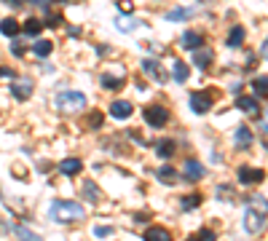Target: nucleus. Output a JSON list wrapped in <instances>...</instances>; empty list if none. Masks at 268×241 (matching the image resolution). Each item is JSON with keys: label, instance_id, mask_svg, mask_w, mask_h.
Wrapping results in <instances>:
<instances>
[{"label": "nucleus", "instance_id": "nucleus-1", "mask_svg": "<svg viewBox=\"0 0 268 241\" xmlns=\"http://www.w3.org/2000/svg\"><path fill=\"white\" fill-rule=\"evenodd\" d=\"M84 214H86L84 207H80V204H75V201H62V198H56V201L51 204V217H54V220H59V223L80 220Z\"/></svg>", "mask_w": 268, "mask_h": 241}, {"label": "nucleus", "instance_id": "nucleus-2", "mask_svg": "<svg viewBox=\"0 0 268 241\" xmlns=\"http://www.w3.org/2000/svg\"><path fill=\"white\" fill-rule=\"evenodd\" d=\"M56 105L62 110H80V107H86V94L84 91H62L56 96Z\"/></svg>", "mask_w": 268, "mask_h": 241}, {"label": "nucleus", "instance_id": "nucleus-3", "mask_svg": "<svg viewBox=\"0 0 268 241\" xmlns=\"http://www.w3.org/2000/svg\"><path fill=\"white\" fill-rule=\"evenodd\" d=\"M145 120H148V126L161 129V126H167V120H169V110L161 105H150V107H145Z\"/></svg>", "mask_w": 268, "mask_h": 241}, {"label": "nucleus", "instance_id": "nucleus-4", "mask_svg": "<svg viewBox=\"0 0 268 241\" xmlns=\"http://www.w3.org/2000/svg\"><path fill=\"white\" fill-rule=\"evenodd\" d=\"M244 228H247V233H260L263 228H265V217H263V212L247 209V214H244Z\"/></svg>", "mask_w": 268, "mask_h": 241}, {"label": "nucleus", "instance_id": "nucleus-5", "mask_svg": "<svg viewBox=\"0 0 268 241\" xmlns=\"http://www.w3.org/2000/svg\"><path fill=\"white\" fill-rule=\"evenodd\" d=\"M209 107H212V99H209L207 91H196V94H191V110H193V113L204 115V113H209Z\"/></svg>", "mask_w": 268, "mask_h": 241}, {"label": "nucleus", "instance_id": "nucleus-6", "mask_svg": "<svg viewBox=\"0 0 268 241\" xmlns=\"http://www.w3.org/2000/svg\"><path fill=\"white\" fill-rule=\"evenodd\" d=\"M263 169H250V166H241L239 169V183L241 185H258V183H263Z\"/></svg>", "mask_w": 268, "mask_h": 241}, {"label": "nucleus", "instance_id": "nucleus-7", "mask_svg": "<svg viewBox=\"0 0 268 241\" xmlns=\"http://www.w3.org/2000/svg\"><path fill=\"white\" fill-rule=\"evenodd\" d=\"M32 91H35V83H32L30 78H25V81H16L14 86H11V94H14L16 99H30V96H32Z\"/></svg>", "mask_w": 268, "mask_h": 241}, {"label": "nucleus", "instance_id": "nucleus-8", "mask_svg": "<svg viewBox=\"0 0 268 241\" xmlns=\"http://www.w3.org/2000/svg\"><path fill=\"white\" fill-rule=\"evenodd\" d=\"M134 113V107H132V102H123V99H115L113 105H110V115L115 118V120H126Z\"/></svg>", "mask_w": 268, "mask_h": 241}, {"label": "nucleus", "instance_id": "nucleus-9", "mask_svg": "<svg viewBox=\"0 0 268 241\" xmlns=\"http://www.w3.org/2000/svg\"><path fill=\"white\" fill-rule=\"evenodd\" d=\"M142 70L148 72V75H153L158 83H164V81H167V72L158 67V62H156V59H145V62H142Z\"/></svg>", "mask_w": 268, "mask_h": 241}, {"label": "nucleus", "instance_id": "nucleus-10", "mask_svg": "<svg viewBox=\"0 0 268 241\" xmlns=\"http://www.w3.org/2000/svg\"><path fill=\"white\" fill-rule=\"evenodd\" d=\"M234 142H236V148L247 150L250 145H252V131H250L247 126H239V129H236V134H234Z\"/></svg>", "mask_w": 268, "mask_h": 241}, {"label": "nucleus", "instance_id": "nucleus-11", "mask_svg": "<svg viewBox=\"0 0 268 241\" xmlns=\"http://www.w3.org/2000/svg\"><path fill=\"white\" fill-rule=\"evenodd\" d=\"M0 32H3V35H8V38H16V35L22 32V24H19L14 16H8V19H3V22H0Z\"/></svg>", "mask_w": 268, "mask_h": 241}, {"label": "nucleus", "instance_id": "nucleus-12", "mask_svg": "<svg viewBox=\"0 0 268 241\" xmlns=\"http://www.w3.org/2000/svg\"><path fill=\"white\" fill-rule=\"evenodd\" d=\"M207 174V169L199 164V161H185V177H188V179H201Z\"/></svg>", "mask_w": 268, "mask_h": 241}, {"label": "nucleus", "instance_id": "nucleus-13", "mask_svg": "<svg viewBox=\"0 0 268 241\" xmlns=\"http://www.w3.org/2000/svg\"><path fill=\"white\" fill-rule=\"evenodd\" d=\"M145 241H172V233L167 231V228H148Z\"/></svg>", "mask_w": 268, "mask_h": 241}, {"label": "nucleus", "instance_id": "nucleus-14", "mask_svg": "<svg viewBox=\"0 0 268 241\" xmlns=\"http://www.w3.org/2000/svg\"><path fill=\"white\" fill-rule=\"evenodd\" d=\"M59 169H62V174H67V177H75L80 169H84V164H80L78 158H65L62 164H59Z\"/></svg>", "mask_w": 268, "mask_h": 241}, {"label": "nucleus", "instance_id": "nucleus-15", "mask_svg": "<svg viewBox=\"0 0 268 241\" xmlns=\"http://www.w3.org/2000/svg\"><path fill=\"white\" fill-rule=\"evenodd\" d=\"M172 70H174V81H177V83H185V81H188V75H191L188 65L180 62V59H177V62H172Z\"/></svg>", "mask_w": 268, "mask_h": 241}, {"label": "nucleus", "instance_id": "nucleus-16", "mask_svg": "<svg viewBox=\"0 0 268 241\" xmlns=\"http://www.w3.org/2000/svg\"><path fill=\"white\" fill-rule=\"evenodd\" d=\"M54 51V43L51 41H35L32 43V54L35 56H49Z\"/></svg>", "mask_w": 268, "mask_h": 241}, {"label": "nucleus", "instance_id": "nucleus-17", "mask_svg": "<svg viewBox=\"0 0 268 241\" xmlns=\"http://www.w3.org/2000/svg\"><path fill=\"white\" fill-rule=\"evenodd\" d=\"M209 62H212V54H209V51H204V48H201V51H193V65L199 70H207Z\"/></svg>", "mask_w": 268, "mask_h": 241}, {"label": "nucleus", "instance_id": "nucleus-18", "mask_svg": "<svg viewBox=\"0 0 268 241\" xmlns=\"http://www.w3.org/2000/svg\"><path fill=\"white\" fill-rule=\"evenodd\" d=\"M115 27L123 30V32H132V30H137V27H139V22H137V19H132V16H118V19H115Z\"/></svg>", "mask_w": 268, "mask_h": 241}, {"label": "nucleus", "instance_id": "nucleus-19", "mask_svg": "<svg viewBox=\"0 0 268 241\" xmlns=\"http://www.w3.org/2000/svg\"><path fill=\"white\" fill-rule=\"evenodd\" d=\"M102 86L110 89V91H118V89L123 86V78H118V75H108V72H105V75H102Z\"/></svg>", "mask_w": 268, "mask_h": 241}, {"label": "nucleus", "instance_id": "nucleus-20", "mask_svg": "<svg viewBox=\"0 0 268 241\" xmlns=\"http://www.w3.org/2000/svg\"><path fill=\"white\" fill-rule=\"evenodd\" d=\"M201 41H204V38H201L199 32H185V35H182V46H185V48H193V51L201 46Z\"/></svg>", "mask_w": 268, "mask_h": 241}, {"label": "nucleus", "instance_id": "nucleus-21", "mask_svg": "<svg viewBox=\"0 0 268 241\" xmlns=\"http://www.w3.org/2000/svg\"><path fill=\"white\" fill-rule=\"evenodd\" d=\"M16 236H19V241H43V236H38L35 231H30V228H25V225H16Z\"/></svg>", "mask_w": 268, "mask_h": 241}, {"label": "nucleus", "instance_id": "nucleus-22", "mask_svg": "<svg viewBox=\"0 0 268 241\" xmlns=\"http://www.w3.org/2000/svg\"><path fill=\"white\" fill-rule=\"evenodd\" d=\"M22 32H27V35H38V32H43V22H40V19H27V22H25V27H22Z\"/></svg>", "mask_w": 268, "mask_h": 241}, {"label": "nucleus", "instance_id": "nucleus-23", "mask_svg": "<svg viewBox=\"0 0 268 241\" xmlns=\"http://www.w3.org/2000/svg\"><path fill=\"white\" fill-rule=\"evenodd\" d=\"M236 105L241 107V110H247V113H258V102H255L252 96H239Z\"/></svg>", "mask_w": 268, "mask_h": 241}, {"label": "nucleus", "instance_id": "nucleus-24", "mask_svg": "<svg viewBox=\"0 0 268 241\" xmlns=\"http://www.w3.org/2000/svg\"><path fill=\"white\" fill-rule=\"evenodd\" d=\"M188 16H191V8H174V11H169V14H167L169 22H185Z\"/></svg>", "mask_w": 268, "mask_h": 241}, {"label": "nucleus", "instance_id": "nucleus-25", "mask_svg": "<svg viewBox=\"0 0 268 241\" xmlns=\"http://www.w3.org/2000/svg\"><path fill=\"white\" fill-rule=\"evenodd\" d=\"M244 43V27H234L228 35V46H241Z\"/></svg>", "mask_w": 268, "mask_h": 241}, {"label": "nucleus", "instance_id": "nucleus-26", "mask_svg": "<svg viewBox=\"0 0 268 241\" xmlns=\"http://www.w3.org/2000/svg\"><path fill=\"white\" fill-rule=\"evenodd\" d=\"M252 89L258 91V96H265V91H268V81H265V75H258L252 81Z\"/></svg>", "mask_w": 268, "mask_h": 241}, {"label": "nucleus", "instance_id": "nucleus-27", "mask_svg": "<svg viewBox=\"0 0 268 241\" xmlns=\"http://www.w3.org/2000/svg\"><path fill=\"white\" fill-rule=\"evenodd\" d=\"M188 241H217V236H215V231H209V228H204V231H199L196 236H191Z\"/></svg>", "mask_w": 268, "mask_h": 241}, {"label": "nucleus", "instance_id": "nucleus-28", "mask_svg": "<svg viewBox=\"0 0 268 241\" xmlns=\"http://www.w3.org/2000/svg\"><path fill=\"white\" fill-rule=\"evenodd\" d=\"M172 153H174V142L172 139H164V142L158 145V155H161V158H169Z\"/></svg>", "mask_w": 268, "mask_h": 241}, {"label": "nucleus", "instance_id": "nucleus-29", "mask_svg": "<svg viewBox=\"0 0 268 241\" xmlns=\"http://www.w3.org/2000/svg\"><path fill=\"white\" fill-rule=\"evenodd\" d=\"M199 204H201V196H185V198H182V209L191 212V209L199 207Z\"/></svg>", "mask_w": 268, "mask_h": 241}, {"label": "nucleus", "instance_id": "nucleus-30", "mask_svg": "<svg viewBox=\"0 0 268 241\" xmlns=\"http://www.w3.org/2000/svg\"><path fill=\"white\" fill-rule=\"evenodd\" d=\"M84 196H86L89 201H97V198H99L97 185H94V183H86V185H84Z\"/></svg>", "mask_w": 268, "mask_h": 241}, {"label": "nucleus", "instance_id": "nucleus-31", "mask_svg": "<svg viewBox=\"0 0 268 241\" xmlns=\"http://www.w3.org/2000/svg\"><path fill=\"white\" fill-rule=\"evenodd\" d=\"M158 177L164 179V183H172V179L177 177V174H174V169H169V166H161V169H158Z\"/></svg>", "mask_w": 268, "mask_h": 241}, {"label": "nucleus", "instance_id": "nucleus-32", "mask_svg": "<svg viewBox=\"0 0 268 241\" xmlns=\"http://www.w3.org/2000/svg\"><path fill=\"white\" fill-rule=\"evenodd\" d=\"M94 236L97 238H108V236H113V228L110 225H97L94 228Z\"/></svg>", "mask_w": 268, "mask_h": 241}, {"label": "nucleus", "instance_id": "nucleus-33", "mask_svg": "<svg viewBox=\"0 0 268 241\" xmlns=\"http://www.w3.org/2000/svg\"><path fill=\"white\" fill-rule=\"evenodd\" d=\"M11 51H14L16 56H22V54H25V43H19V41H14V43H11Z\"/></svg>", "mask_w": 268, "mask_h": 241}, {"label": "nucleus", "instance_id": "nucleus-34", "mask_svg": "<svg viewBox=\"0 0 268 241\" xmlns=\"http://www.w3.org/2000/svg\"><path fill=\"white\" fill-rule=\"evenodd\" d=\"M99 124H102V113H91V126L97 129Z\"/></svg>", "mask_w": 268, "mask_h": 241}, {"label": "nucleus", "instance_id": "nucleus-35", "mask_svg": "<svg viewBox=\"0 0 268 241\" xmlns=\"http://www.w3.org/2000/svg\"><path fill=\"white\" fill-rule=\"evenodd\" d=\"M0 75H8V78H16V72H14V70H8V67H0Z\"/></svg>", "mask_w": 268, "mask_h": 241}, {"label": "nucleus", "instance_id": "nucleus-36", "mask_svg": "<svg viewBox=\"0 0 268 241\" xmlns=\"http://www.w3.org/2000/svg\"><path fill=\"white\" fill-rule=\"evenodd\" d=\"M121 11H132V3H129V0H121Z\"/></svg>", "mask_w": 268, "mask_h": 241}, {"label": "nucleus", "instance_id": "nucleus-37", "mask_svg": "<svg viewBox=\"0 0 268 241\" xmlns=\"http://www.w3.org/2000/svg\"><path fill=\"white\" fill-rule=\"evenodd\" d=\"M6 3H8V6H19V3H22V0H6Z\"/></svg>", "mask_w": 268, "mask_h": 241}]
</instances>
